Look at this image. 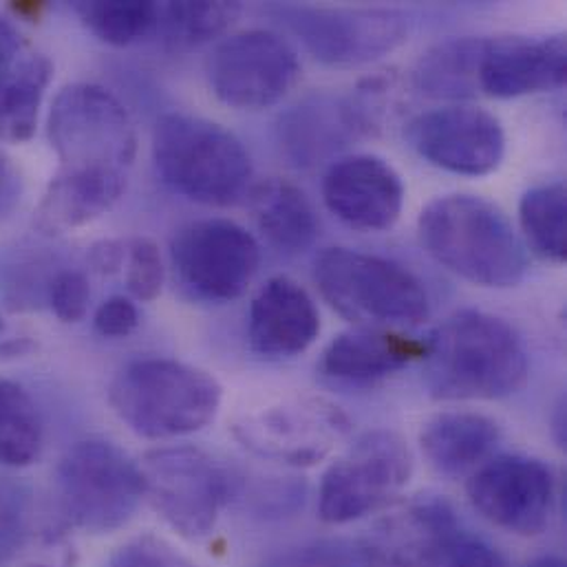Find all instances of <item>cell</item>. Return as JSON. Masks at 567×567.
<instances>
[{"label":"cell","instance_id":"obj_1","mask_svg":"<svg viewBox=\"0 0 567 567\" xmlns=\"http://www.w3.org/2000/svg\"><path fill=\"white\" fill-rule=\"evenodd\" d=\"M424 342V382L435 400H502L528 380L524 340L499 316L457 311Z\"/></svg>","mask_w":567,"mask_h":567},{"label":"cell","instance_id":"obj_2","mask_svg":"<svg viewBox=\"0 0 567 567\" xmlns=\"http://www.w3.org/2000/svg\"><path fill=\"white\" fill-rule=\"evenodd\" d=\"M424 250L460 279L515 287L528 272L526 246L502 208L473 195L433 199L417 219Z\"/></svg>","mask_w":567,"mask_h":567},{"label":"cell","instance_id":"obj_3","mask_svg":"<svg viewBox=\"0 0 567 567\" xmlns=\"http://www.w3.org/2000/svg\"><path fill=\"white\" fill-rule=\"evenodd\" d=\"M153 162L164 184L195 204L228 208L252 193L255 166L241 140L199 115H162L153 131Z\"/></svg>","mask_w":567,"mask_h":567},{"label":"cell","instance_id":"obj_4","mask_svg":"<svg viewBox=\"0 0 567 567\" xmlns=\"http://www.w3.org/2000/svg\"><path fill=\"white\" fill-rule=\"evenodd\" d=\"M224 400L219 380L171 358L126 364L109 386L113 413L144 440H173L215 422Z\"/></svg>","mask_w":567,"mask_h":567},{"label":"cell","instance_id":"obj_5","mask_svg":"<svg viewBox=\"0 0 567 567\" xmlns=\"http://www.w3.org/2000/svg\"><path fill=\"white\" fill-rule=\"evenodd\" d=\"M322 298L360 329L417 327L431 313L422 281L404 266L347 248H329L313 261Z\"/></svg>","mask_w":567,"mask_h":567},{"label":"cell","instance_id":"obj_6","mask_svg":"<svg viewBox=\"0 0 567 567\" xmlns=\"http://www.w3.org/2000/svg\"><path fill=\"white\" fill-rule=\"evenodd\" d=\"M47 137L60 173L128 175L137 155V131L128 111L109 89L91 82L58 91Z\"/></svg>","mask_w":567,"mask_h":567},{"label":"cell","instance_id":"obj_7","mask_svg":"<svg viewBox=\"0 0 567 567\" xmlns=\"http://www.w3.org/2000/svg\"><path fill=\"white\" fill-rule=\"evenodd\" d=\"M55 491L66 519L89 535L120 530L144 499L140 464L106 440L71 446L58 464Z\"/></svg>","mask_w":567,"mask_h":567},{"label":"cell","instance_id":"obj_8","mask_svg":"<svg viewBox=\"0 0 567 567\" xmlns=\"http://www.w3.org/2000/svg\"><path fill=\"white\" fill-rule=\"evenodd\" d=\"M144 499L184 539L213 533L230 499L233 482L224 466L197 446L148 451L140 462Z\"/></svg>","mask_w":567,"mask_h":567},{"label":"cell","instance_id":"obj_9","mask_svg":"<svg viewBox=\"0 0 567 567\" xmlns=\"http://www.w3.org/2000/svg\"><path fill=\"white\" fill-rule=\"evenodd\" d=\"M413 453L402 435L378 429L360 435L324 473L318 515L349 524L391 504L411 482Z\"/></svg>","mask_w":567,"mask_h":567},{"label":"cell","instance_id":"obj_10","mask_svg":"<svg viewBox=\"0 0 567 567\" xmlns=\"http://www.w3.org/2000/svg\"><path fill=\"white\" fill-rule=\"evenodd\" d=\"M277 18L331 66H358L395 51L409 35V20L384 7H307L285 4Z\"/></svg>","mask_w":567,"mask_h":567},{"label":"cell","instance_id":"obj_11","mask_svg":"<svg viewBox=\"0 0 567 567\" xmlns=\"http://www.w3.org/2000/svg\"><path fill=\"white\" fill-rule=\"evenodd\" d=\"M208 86L219 102L261 111L281 102L300 78V60L284 35L248 29L221 40L206 60Z\"/></svg>","mask_w":567,"mask_h":567},{"label":"cell","instance_id":"obj_12","mask_svg":"<svg viewBox=\"0 0 567 567\" xmlns=\"http://www.w3.org/2000/svg\"><path fill=\"white\" fill-rule=\"evenodd\" d=\"M349 431L347 413L313 395L285 398L235 424L237 440L255 455L298 468L322 462Z\"/></svg>","mask_w":567,"mask_h":567},{"label":"cell","instance_id":"obj_13","mask_svg":"<svg viewBox=\"0 0 567 567\" xmlns=\"http://www.w3.org/2000/svg\"><path fill=\"white\" fill-rule=\"evenodd\" d=\"M171 259L179 281L193 293L228 302L239 298L257 277L261 246L230 219H202L175 235Z\"/></svg>","mask_w":567,"mask_h":567},{"label":"cell","instance_id":"obj_14","mask_svg":"<svg viewBox=\"0 0 567 567\" xmlns=\"http://www.w3.org/2000/svg\"><path fill=\"white\" fill-rule=\"evenodd\" d=\"M406 140L429 164L464 177L495 173L506 155V133L499 117L464 104L420 113L409 122Z\"/></svg>","mask_w":567,"mask_h":567},{"label":"cell","instance_id":"obj_15","mask_svg":"<svg viewBox=\"0 0 567 567\" xmlns=\"http://www.w3.org/2000/svg\"><path fill=\"white\" fill-rule=\"evenodd\" d=\"M473 508L502 530L535 537L555 511V475L535 457L499 455L482 464L468 482Z\"/></svg>","mask_w":567,"mask_h":567},{"label":"cell","instance_id":"obj_16","mask_svg":"<svg viewBox=\"0 0 567 567\" xmlns=\"http://www.w3.org/2000/svg\"><path fill=\"white\" fill-rule=\"evenodd\" d=\"M322 199L331 215L360 233L393 228L404 206L398 171L375 155H351L333 162L322 179Z\"/></svg>","mask_w":567,"mask_h":567},{"label":"cell","instance_id":"obj_17","mask_svg":"<svg viewBox=\"0 0 567 567\" xmlns=\"http://www.w3.org/2000/svg\"><path fill=\"white\" fill-rule=\"evenodd\" d=\"M460 528L446 499L417 497L382 517L358 544L369 567H429Z\"/></svg>","mask_w":567,"mask_h":567},{"label":"cell","instance_id":"obj_18","mask_svg":"<svg viewBox=\"0 0 567 567\" xmlns=\"http://www.w3.org/2000/svg\"><path fill=\"white\" fill-rule=\"evenodd\" d=\"M566 35L486 38L480 89L482 95L513 100L557 91L566 84Z\"/></svg>","mask_w":567,"mask_h":567},{"label":"cell","instance_id":"obj_19","mask_svg":"<svg viewBox=\"0 0 567 567\" xmlns=\"http://www.w3.org/2000/svg\"><path fill=\"white\" fill-rule=\"evenodd\" d=\"M373 128L355 95H311L279 120V142L298 168L327 162Z\"/></svg>","mask_w":567,"mask_h":567},{"label":"cell","instance_id":"obj_20","mask_svg":"<svg viewBox=\"0 0 567 567\" xmlns=\"http://www.w3.org/2000/svg\"><path fill=\"white\" fill-rule=\"evenodd\" d=\"M320 331V316L305 287L275 277L250 305V347L266 358H291L307 351Z\"/></svg>","mask_w":567,"mask_h":567},{"label":"cell","instance_id":"obj_21","mask_svg":"<svg viewBox=\"0 0 567 567\" xmlns=\"http://www.w3.org/2000/svg\"><path fill=\"white\" fill-rule=\"evenodd\" d=\"M426 342L389 331L355 329L329 342L320 358L322 375L347 384H375L406 364L422 360Z\"/></svg>","mask_w":567,"mask_h":567},{"label":"cell","instance_id":"obj_22","mask_svg":"<svg viewBox=\"0 0 567 567\" xmlns=\"http://www.w3.org/2000/svg\"><path fill=\"white\" fill-rule=\"evenodd\" d=\"M128 175L55 173L44 188L33 226L47 237H60L106 215L124 195Z\"/></svg>","mask_w":567,"mask_h":567},{"label":"cell","instance_id":"obj_23","mask_svg":"<svg viewBox=\"0 0 567 567\" xmlns=\"http://www.w3.org/2000/svg\"><path fill=\"white\" fill-rule=\"evenodd\" d=\"M499 437V424L488 415L446 411L424 424L420 446L437 473L457 477L486 464L497 449Z\"/></svg>","mask_w":567,"mask_h":567},{"label":"cell","instance_id":"obj_24","mask_svg":"<svg viewBox=\"0 0 567 567\" xmlns=\"http://www.w3.org/2000/svg\"><path fill=\"white\" fill-rule=\"evenodd\" d=\"M252 215L266 239L285 255L311 248L318 237V219L307 195L291 182L270 177L250 193Z\"/></svg>","mask_w":567,"mask_h":567},{"label":"cell","instance_id":"obj_25","mask_svg":"<svg viewBox=\"0 0 567 567\" xmlns=\"http://www.w3.org/2000/svg\"><path fill=\"white\" fill-rule=\"evenodd\" d=\"M486 38H449L424 51L413 69L415 89L433 100H473L482 95L480 69Z\"/></svg>","mask_w":567,"mask_h":567},{"label":"cell","instance_id":"obj_26","mask_svg":"<svg viewBox=\"0 0 567 567\" xmlns=\"http://www.w3.org/2000/svg\"><path fill=\"white\" fill-rule=\"evenodd\" d=\"M53 78L44 53H20L0 71V140L22 144L35 135L40 109Z\"/></svg>","mask_w":567,"mask_h":567},{"label":"cell","instance_id":"obj_27","mask_svg":"<svg viewBox=\"0 0 567 567\" xmlns=\"http://www.w3.org/2000/svg\"><path fill=\"white\" fill-rule=\"evenodd\" d=\"M241 16L239 2H157L155 35L171 49H193L224 35Z\"/></svg>","mask_w":567,"mask_h":567},{"label":"cell","instance_id":"obj_28","mask_svg":"<svg viewBox=\"0 0 567 567\" xmlns=\"http://www.w3.org/2000/svg\"><path fill=\"white\" fill-rule=\"evenodd\" d=\"M519 221L535 255L553 264H566L567 190L564 182L530 188L522 197Z\"/></svg>","mask_w":567,"mask_h":567},{"label":"cell","instance_id":"obj_29","mask_svg":"<svg viewBox=\"0 0 567 567\" xmlns=\"http://www.w3.org/2000/svg\"><path fill=\"white\" fill-rule=\"evenodd\" d=\"M44 426L24 386L0 380V466H31L42 451Z\"/></svg>","mask_w":567,"mask_h":567},{"label":"cell","instance_id":"obj_30","mask_svg":"<svg viewBox=\"0 0 567 567\" xmlns=\"http://www.w3.org/2000/svg\"><path fill=\"white\" fill-rule=\"evenodd\" d=\"M73 11L97 40L111 47H131L157 31V2L82 0Z\"/></svg>","mask_w":567,"mask_h":567},{"label":"cell","instance_id":"obj_31","mask_svg":"<svg viewBox=\"0 0 567 567\" xmlns=\"http://www.w3.org/2000/svg\"><path fill=\"white\" fill-rule=\"evenodd\" d=\"M31 491L22 482L0 477V566H13L38 533L31 528Z\"/></svg>","mask_w":567,"mask_h":567},{"label":"cell","instance_id":"obj_32","mask_svg":"<svg viewBox=\"0 0 567 567\" xmlns=\"http://www.w3.org/2000/svg\"><path fill=\"white\" fill-rule=\"evenodd\" d=\"M264 567H369L358 542L320 539L277 555Z\"/></svg>","mask_w":567,"mask_h":567},{"label":"cell","instance_id":"obj_33","mask_svg":"<svg viewBox=\"0 0 567 567\" xmlns=\"http://www.w3.org/2000/svg\"><path fill=\"white\" fill-rule=\"evenodd\" d=\"M126 287L144 302L155 300L164 287V261L155 241L137 237L128 241L126 252Z\"/></svg>","mask_w":567,"mask_h":567},{"label":"cell","instance_id":"obj_34","mask_svg":"<svg viewBox=\"0 0 567 567\" xmlns=\"http://www.w3.org/2000/svg\"><path fill=\"white\" fill-rule=\"evenodd\" d=\"M44 302H49L58 320L66 324L80 322L91 302V285L86 275L80 270H58L49 279Z\"/></svg>","mask_w":567,"mask_h":567},{"label":"cell","instance_id":"obj_35","mask_svg":"<svg viewBox=\"0 0 567 567\" xmlns=\"http://www.w3.org/2000/svg\"><path fill=\"white\" fill-rule=\"evenodd\" d=\"M429 567H508L506 559L488 542L460 528L437 550Z\"/></svg>","mask_w":567,"mask_h":567},{"label":"cell","instance_id":"obj_36","mask_svg":"<svg viewBox=\"0 0 567 567\" xmlns=\"http://www.w3.org/2000/svg\"><path fill=\"white\" fill-rule=\"evenodd\" d=\"M109 567H195L168 542L146 535L122 546Z\"/></svg>","mask_w":567,"mask_h":567},{"label":"cell","instance_id":"obj_37","mask_svg":"<svg viewBox=\"0 0 567 567\" xmlns=\"http://www.w3.org/2000/svg\"><path fill=\"white\" fill-rule=\"evenodd\" d=\"M93 324L104 338H124L140 324V311L131 298L111 296L97 307Z\"/></svg>","mask_w":567,"mask_h":567},{"label":"cell","instance_id":"obj_38","mask_svg":"<svg viewBox=\"0 0 567 567\" xmlns=\"http://www.w3.org/2000/svg\"><path fill=\"white\" fill-rule=\"evenodd\" d=\"M126 252L128 244L117 239H102L89 248L86 261L93 272L102 277H113L126 266Z\"/></svg>","mask_w":567,"mask_h":567},{"label":"cell","instance_id":"obj_39","mask_svg":"<svg viewBox=\"0 0 567 567\" xmlns=\"http://www.w3.org/2000/svg\"><path fill=\"white\" fill-rule=\"evenodd\" d=\"M24 195V177L20 168L0 151V221L11 217Z\"/></svg>","mask_w":567,"mask_h":567},{"label":"cell","instance_id":"obj_40","mask_svg":"<svg viewBox=\"0 0 567 567\" xmlns=\"http://www.w3.org/2000/svg\"><path fill=\"white\" fill-rule=\"evenodd\" d=\"M35 351V340L16 329L13 324H9L2 316H0V358L2 360H13V358H24L27 353Z\"/></svg>","mask_w":567,"mask_h":567},{"label":"cell","instance_id":"obj_41","mask_svg":"<svg viewBox=\"0 0 567 567\" xmlns=\"http://www.w3.org/2000/svg\"><path fill=\"white\" fill-rule=\"evenodd\" d=\"M22 49L24 44H22L20 31L13 27L9 18L0 13V71L9 66L22 53Z\"/></svg>","mask_w":567,"mask_h":567},{"label":"cell","instance_id":"obj_42","mask_svg":"<svg viewBox=\"0 0 567 567\" xmlns=\"http://www.w3.org/2000/svg\"><path fill=\"white\" fill-rule=\"evenodd\" d=\"M13 13L20 18H29V20H38L42 16V11L47 9L44 2H16L11 4Z\"/></svg>","mask_w":567,"mask_h":567},{"label":"cell","instance_id":"obj_43","mask_svg":"<svg viewBox=\"0 0 567 567\" xmlns=\"http://www.w3.org/2000/svg\"><path fill=\"white\" fill-rule=\"evenodd\" d=\"M555 433L559 446H566V402L557 406V420H555Z\"/></svg>","mask_w":567,"mask_h":567},{"label":"cell","instance_id":"obj_44","mask_svg":"<svg viewBox=\"0 0 567 567\" xmlns=\"http://www.w3.org/2000/svg\"><path fill=\"white\" fill-rule=\"evenodd\" d=\"M524 567H566V561L559 557H539Z\"/></svg>","mask_w":567,"mask_h":567}]
</instances>
